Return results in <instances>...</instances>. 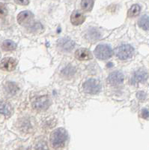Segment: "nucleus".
Returning <instances> with one entry per match:
<instances>
[{"mask_svg": "<svg viewBox=\"0 0 149 150\" xmlns=\"http://www.w3.org/2000/svg\"><path fill=\"white\" fill-rule=\"evenodd\" d=\"M67 139L68 133L66 130L62 128L56 129L50 135V143L53 147L56 149H59L64 146Z\"/></svg>", "mask_w": 149, "mask_h": 150, "instance_id": "nucleus-1", "label": "nucleus"}, {"mask_svg": "<svg viewBox=\"0 0 149 150\" xmlns=\"http://www.w3.org/2000/svg\"><path fill=\"white\" fill-rule=\"evenodd\" d=\"M83 90L90 95H96L101 90V84L100 81L95 79L86 80L83 86Z\"/></svg>", "mask_w": 149, "mask_h": 150, "instance_id": "nucleus-2", "label": "nucleus"}, {"mask_svg": "<svg viewBox=\"0 0 149 150\" xmlns=\"http://www.w3.org/2000/svg\"><path fill=\"white\" fill-rule=\"evenodd\" d=\"M133 53V48L129 45H121L115 50V54L121 60L130 59Z\"/></svg>", "mask_w": 149, "mask_h": 150, "instance_id": "nucleus-3", "label": "nucleus"}, {"mask_svg": "<svg viewBox=\"0 0 149 150\" xmlns=\"http://www.w3.org/2000/svg\"><path fill=\"white\" fill-rule=\"evenodd\" d=\"M17 22L20 25L25 27H32L34 25V15L29 11L20 12L17 16Z\"/></svg>", "mask_w": 149, "mask_h": 150, "instance_id": "nucleus-4", "label": "nucleus"}, {"mask_svg": "<svg viewBox=\"0 0 149 150\" xmlns=\"http://www.w3.org/2000/svg\"><path fill=\"white\" fill-rule=\"evenodd\" d=\"M95 54L99 59H107L112 55V50L111 47L107 45H100L95 50Z\"/></svg>", "mask_w": 149, "mask_h": 150, "instance_id": "nucleus-5", "label": "nucleus"}, {"mask_svg": "<svg viewBox=\"0 0 149 150\" xmlns=\"http://www.w3.org/2000/svg\"><path fill=\"white\" fill-rule=\"evenodd\" d=\"M124 76L121 71H113L108 77V82L112 86H119L124 82Z\"/></svg>", "mask_w": 149, "mask_h": 150, "instance_id": "nucleus-6", "label": "nucleus"}, {"mask_svg": "<svg viewBox=\"0 0 149 150\" xmlns=\"http://www.w3.org/2000/svg\"><path fill=\"white\" fill-rule=\"evenodd\" d=\"M50 101L48 96H44L38 97L35 99L33 102V107L35 109L42 110H46L49 106Z\"/></svg>", "mask_w": 149, "mask_h": 150, "instance_id": "nucleus-7", "label": "nucleus"}, {"mask_svg": "<svg viewBox=\"0 0 149 150\" xmlns=\"http://www.w3.org/2000/svg\"><path fill=\"white\" fill-rule=\"evenodd\" d=\"M148 78V74L145 70L139 69L133 73L131 78V83L133 84L138 83L145 82Z\"/></svg>", "mask_w": 149, "mask_h": 150, "instance_id": "nucleus-8", "label": "nucleus"}, {"mask_svg": "<svg viewBox=\"0 0 149 150\" xmlns=\"http://www.w3.org/2000/svg\"><path fill=\"white\" fill-rule=\"evenodd\" d=\"M16 66H17V61L13 58L8 57V58L3 59L1 62L2 68L7 71H11L15 69Z\"/></svg>", "mask_w": 149, "mask_h": 150, "instance_id": "nucleus-9", "label": "nucleus"}, {"mask_svg": "<svg viewBox=\"0 0 149 150\" xmlns=\"http://www.w3.org/2000/svg\"><path fill=\"white\" fill-rule=\"evenodd\" d=\"M58 45L61 50L64 51H71L74 47V42L68 38H63L59 40Z\"/></svg>", "mask_w": 149, "mask_h": 150, "instance_id": "nucleus-10", "label": "nucleus"}, {"mask_svg": "<svg viewBox=\"0 0 149 150\" xmlns=\"http://www.w3.org/2000/svg\"><path fill=\"white\" fill-rule=\"evenodd\" d=\"M75 56L77 59L81 60V61L92 59V53L85 48H81V49L77 50L75 53Z\"/></svg>", "mask_w": 149, "mask_h": 150, "instance_id": "nucleus-11", "label": "nucleus"}, {"mask_svg": "<svg viewBox=\"0 0 149 150\" xmlns=\"http://www.w3.org/2000/svg\"><path fill=\"white\" fill-rule=\"evenodd\" d=\"M85 16L83 15V13L79 11H75L73 12V14H71V21L74 26H79L85 21Z\"/></svg>", "mask_w": 149, "mask_h": 150, "instance_id": "nucleus-12", "label": "nucleus"}, {"mask_svg": "<svg viewBox=\"0 0 149 150\" xmlns=\"http://www.w3.org/2000/svg\"><path fill=\"white\" fill-rule=\"evenodd\" d=\"M12 112H13V109L9 103L5 102V101L1 102V112L2 115L6 117H8L12 114Z\"/></svg>", "mask_w": 149, "mask_h": 150, "instance_id": "nucleus-13", "label": "nucleus"}, {"mask_svg": "<svg viewBox=\"0 0 149 150\" xmlns=\"http://www.w3.org/2000/svg\"><path fill=\"white\" fill-rule=\"evenodd\" d=\"M139 27L144 30H149V16L144 15L139 18L138 21Z\"/></svg>", "mask_w": 149, "mask_h": 150, "instance_id": "nucleus-14", "label": "nucleus"}, {"mask_svg": "<svg viewBox=\"0 0 149 150\" xmlns=\"http://www.w3.org/2000/svg\"><path fill=\"white\" fill-rule=\"evenodd\" d=\"M2 47L5 51H11V50H14L16 49L17 45L14 41H11V40H6L2 43Z\"/></svg>", "mask_w": 149, "mask_h": 150, "instance_id": "nucleus-15", "label": "nucleus"}, {"mask_svg": "<svg viewBox=\"0 0 149 150\" xmlns=\"http://www.w3.org/2000/svg\"><path fill=\"white\" fill-rule=\"evenodd\" d=\"M94 0H82L81 7L85 11H90L93 8Z\"/></svg>", "mask_w": 149, "mask_h": 150, "instance_id": "nucleus-16", "label": "nucleus"}, {"mask_svg": "<svg viewBox=\"0 0 149 150\" xmlns=\"http://www.w3.org/2000/svg\"><path fill=\"white\" fill-rule=\"evenodd\" d=\"M141 8L139 5H133L128 11V16L130 17H134L139 15L140 13Z\"/></svg>", "mask_w": 149, "mask_h": 150, "instance_id": "nucleus-17", "label": "nucleus"}, {"mask_svg": "<svg viewBox=\"0 0 149 150\" xmlns=\"http://www.w3.org/2000/svg\"><path fill=\"white\" fill-rule=\"evenodd\" d=\"M5 89L10 95H14L18 91V86L14 83L8 82L5 85Z\"/></svg>", "mask_w": 149, "mask_h": 150, "instance_id": "nucleus-18", "label": "nucleus"}, {"mask_svg": "<svg viewBox=\"0 0 149 150\" xmlns=\"http://www.w3.org/2000/svg\"><path fill=\"white\" fill-rule=\"evenodd\" d=\"M33 150H48L47 144L44 140H40L35 143Z\"/></svg>", "mask_w": 149, "mask_h": 150, "instance_id": "nucleus-19", "label": "nucleus"}, {"mask_svg": "<svg viewBox=\"0 0 149 150\" xmlns=\"http://www.w3.org/2000/svg\"><path fill=\"white\" fill-rule=\"evenodd\" d=\"M87 36H88V39L92 40H97L100 38V35L98 33V31L96 29H92V30L88 31V33L87 34Z\"/></svg>", "mask_w": 149, "mask_h": 150, "instance_id": "nucleus-20", "label": "nucleus"}, {"mask_svg": "<svg viewBox=\"0 0 149 150\" xmlns=\"http://www.w3.org/2000/svg\"><path fill=\"white\" fill-rule=\"evenodd\" d=\"M72 67H67L65 69H64V70L62 71V73L64 74V75H68V76H70V75H72L73 73H72V71H71V70L72 69Z\"/></svg>", "mask_w": 149, "mask_h": 150, "instance_id": "nucleus-21", "label": "nucleus"}, {"mask_svg": "<svg viewBox=\"0 0 149 150\" xmlns=\"http://www.w3.org/2000/svg\"><path fill=\"white\" fill-rule=\"evenodd\" d=\"M15 2L20 5H27L29 3V0H14Z\"/></svg>", "mask_w": 149, "mask_h": 150, "instance_id": "nucleus-22", "label": "nucleus"}, {"mask_svg": "<svg viewBox=\"0 0 149 150\" xmlns=\"http://www.w3.org/2000/svg\"><path fill=\"white\" fill-rule=\"evenodd\" d=\"M7 14V10H6V8H5V5L3 4H1V17H3L4 16L6 15Z\"/></svg>", "mask_w": 149, "mask_h": 150, "instance_id": "nucleus-23", "label": "nucleus"}, {"mask_svg": "<svg viewBox=\"0 0 149 150\" xmlns=\"http://www.w3.org/2000/svg\"><path fill=\"white\" fill-rule=\"evenodd\" d=\"M142 117L144 119H148L149 117V111L147 109L142 110Z\"/></svg>", "mask_w": 149, "mask_h": 150, "instance_id": "nucleus-24", "label": "nucleus"}, {"mask_svg": "<svg viewBox=\"0 0 149 150\" xmlns=\"http://www.w3.org/2000/svg\"><path fill=\"white\" fill-rule=\"evenodd\" d=\"M136 96L140 101H142V100H144L145 98V93L143 92H139L136 94Z\"/></svg>", "mask_w": 149, "mask_h": 150, "instance_id": "nucleus-25", "label": "nucleus"}]
</instances>
